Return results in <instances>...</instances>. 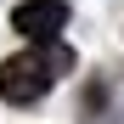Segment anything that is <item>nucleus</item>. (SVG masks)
<instances>
[{
    "mask_svg": "<svg viewBox=\"0 0 124 124\" xmlns=\"http://www.w3.org/2000/svg\"><path fill=\"white\" fill-rule=\"evenodd\" d=\"M11 28L23 39H34V45H51L68 28V6L62 0H23V6H11Z\"/></svg>",
    "mask_w": 124,
    "mask_h": 124,
    "instance_id": "f03ea898",
    "label": "nucleus"
},
{
    "mask_svg": "<svg viewBox=\"0 0 124 124\" xmlns=\"http://www.w3.org/2000/svg\"><path fill=\"white\" fill-rule=\"evenodd\" d=\"M68 68H73V51L62 45V39L17 51V56L0 62V101H11V107H34V101L45 96Z\"/></svg>",
    "mask_w": 124,
    "mask_h": 124,
    "instance_id": "f257e3e1",
    "label": "nucleus"
}]
</instances>
